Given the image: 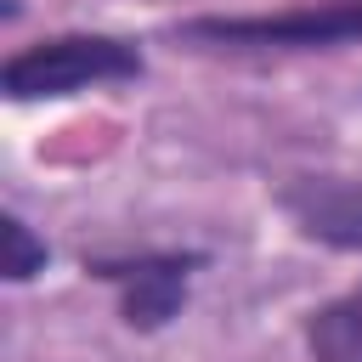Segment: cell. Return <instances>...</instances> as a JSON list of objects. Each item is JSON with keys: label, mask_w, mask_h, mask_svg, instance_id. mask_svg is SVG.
Returning <instances> with one entry per match:
<instances>
[{"label": "cell", "mask_w": 362, "mask_h": 362, "mask_svg": "<svg viewBox=\"0 0 362 362\" xmlns=\"http://www.w3.org/2000/svg\"><path fill=\"white\" fill-rule=\"evenodd\" d=\"M147 74V57L124 34H96V28H68L45 34L34 45H17L0 62V96L6 102H62L79 90H107L130 85Z\"/></svg>", "instance_id": "1"}, {"label": "cell", "mask_w": 362, "mask_h": 362, "mask_svg": "<svg viewBox=\"0 0 362 362\" xmlns=\"http://www.w3.org/2000/svg\"><path fill=\"white\" fill-rule=\"evenodd\" d=\"M192 51H339L362 45V0L283 6V11H204L170 28Z\"/></svg>", "instance_id": "2"}, {"label": "cell", "mask_w": 362, "mask_h": 362, "mask_svg": "<svg viewBox=\"0 0 362 362\" xmlns=\"http://www.w3.org/2000/svg\"><path fill=\"white\" fill-rule=\"evenodd\" d=\"M209 266L204 249H124V255H85V277L107 283L119 300V322L136 334H158L170 328L187 300H192V277Z\"/></svg>", "instance_id": "3"}, {"label": "cell", "mask_w": 362, "mask_h": 362, "mask_svg": "<svg viewBox=\"0 0 362 362\" xmlns=\"http://www.w3.org/2000/svg\"><path fill=\"white\" fill-rule=\"evenodd\" d=\"M272 198L300 238L334 255H362V175L300 170V175H283Z\"/></svg>", "instance_id": "4"}, {"label": "cell", "mask_w": 362, "mask_h": 362, "mask_svg": "<svg viewBox=\"0 0 362 362\" xmlns=\"http://www.w3.org/2000/svg\"><path fill=\"white\" fill-rule=\"evenodd\" d=\"M300 339L311 362H362V283L311 305L300 322Z\"/></svg>", "instance_id": "5"}, {"label": "cell", "mask_w": 362, "mask_h": 362, "mask_svg": "<svg viewBox=\"0 0 362 362\" xmlns=\"http://www.w3.org/2000/svg\"><path fill=\"white\" fill-rule=\"evenodd\" d=\"M45 266H51V243L17 209H6L0 215V272H6V283H34Z\"/></svg>", "instance_id": "6"}]
</instances>
